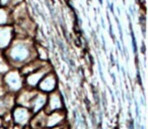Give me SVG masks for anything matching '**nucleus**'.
Wrapping results in <instances>:
<instances>
[{
    "mask_svg": "<svg viewBox=\"0 0 148 129\" xmlns=\"http://www.w3.org/2000/svg\"><path fill=\"white\" fill-rule=\"evenodd\" d=\"M37 55L36 48L33 43L29 41H13L5 50L4 56L9 62L10 66H18L21 67L32 60V56Z\"/></svg>",
    "mask_w": 148,
    "mask_h": 129,
    "instance_id": "f257e3e1",
    "label": "nucleus"
},
{
    "mask_svg": "<svg viewBox=\"0 0 148 129\" xmlns=\"http://www.w3.org/2000/svg\"><path fill=\"white\" fill-rule=\"evenodd\" d=\"M3 75H4L2 77L3 83L6 86L7 90H9V92H16L21 90L23 79L18 70H9Z\"/></svg>",
    "mask_w": 148,
    "mask_h": 129,
    "instance_id": "f03ea898",
    "label": "nucleus"
},
{
    "mask_svg": "<svg viewBox=\"0 0 148 129\" xmlns=\"http://www.w3.org/2000/svg\"><path fill=\"white\" fill-rule=\"evenodd\" d=\"M32 111L27 109V107L16 106L13 110L11 117H12L13 123L19 126H25L31 121L32 118Z\"/></svg>",
    "mask_w": 148,
    "mask_h": 129,
    "instance_id": "7ed1b4c3",
    "label": "nucleus"
},
{
    "mask_svg": "<svg viewBox=\"0 0 148 129\" xmlns=\"http://www.w3.org/2000/svg\"><path fill=\"white\" fill-rule=\"evenodd\" d=\"M50 70L49 65H43L42 67H40L38 70L32 72V73L25 75V84H27V88H35L39 84V82L41 81V79L44 77L46 73H48Z\"/></svg>",
    "mask_w": 148,
    "mask_h": 129,
    "instance_id": "20e7f679",
    "label": "nucleus"
},
{
    "mask_svg": "<svg viewBox=\"0 0 148 129\" xmlns=\"http://www.w3.org/2000/svg\"><path fill=\"white\" fill-rule=\"evenodd\" d=\"M38 86L40 90L43 92H52L53 90H55L57 86V78L54 72L49 71L48 73H46Z\"/></svg>",
    "mask_w": 148,
    "mask_h": 129,
    "instance_id": "39448f33",
    "label": "nucleus"
},
{
    "mask_svg": "<svg viewBox=\"0 0 148 129\" xmlns=\"http://www.w3.org/2000/svg\"><path fill=\"white\" fill-rule=\"evenodd\" d=\"M37 92L38 90L35 88H27L25 90H19V94L16 98V103L18 104V106L29 107Z\"/></svg>",
    "mask_w": 148,
    "mask_h": 129,
    "instance_id": "423d86ee",
    "label": "nucleus"
},
{
    "mask_svg": "<svg viewBox=\"0 0 148 129\" xmlns=\"http://www.w3.org/2000/svg\"><path fill=\"white\" fill-rule=\"evenodd\" d=\"M47 100L48 97L46 94H44L43 92H37V94L35 95L33 101H32L31 105H29V108H31L32 113L36 114V113L42 111L45 106L47 105Z\"/></svg>",
    "mask_w": 148,
    "mask_h": 129,
    "instance_id": "0eeeda50",
    "label": "nucleus"
},
{
    "mask_svg": "<svg viewBox=\"0 0 148 129\" xmlns=\"http://www.w3.org/2000/svg\"><path fill=\"white\" fill-rule=\"evenodd\" d=\"M47 103H48V106L46 107V109L44 110L46 113L50 112V111L53 112V111L61 110L62 106H63V102H62L61 96H60L59 92H55V90H53L52 94L50 95V97L47 100Z\"/></svg>",
    "mask_w": 148,
    "mask_h": 129,
    "instance_id": "6e6552de",
    "label": "nucleus"
},
{
    "mask_svg": "<svg viewBox=\"0 0 148 129\" xmlns=\"http://www.w3.org/2000/svg\"><path fill=\"white\" fill-rule=\"evenodd\" d=\"M15 99L12 94L7 92L0 98V117L10 112L11 109L14 107Z\"/></svg>",
    "mask_w": 148,
    "mask_h": 129,
    "instance_id": "1a4fd4ad",
    "label": "nucleus"
},
{
    "mask_svg": "<svg viewBox=\"0 0 148 129\" xmlns=\"http://www.w3.org/2000/svg\"><path fill=\"white\" fill-rule=\"evenodd\" d=\"M64 120H65V113H64V111H53L49 116H47L46 126L55 128V127L59 126V124H61L62 122H64Z\"/></svg>",
    "mask_w": 148,
    "mask_h": 129,
    "instance_id": "9d476101",
    "label": "nucleus"
},
{
    "mask_svg": "<svg viewBox=\"0 0 148 129\" xmlns=\"http://www.w3.org/2000/svg\"><path fill=\"white\" fill-rule=\"evenodd\" d=\"M12 31L10 28H2L0 29V50H4L10 45Z\"/></svg>",
    "mask_w": 148,
    "mask_h": 129,
    "instance_id": "9b49d317",
    "label": "nucleus"
},
{
    "mask_svg": "<svg viewBox=\"0 0 148 129\" xmlns=\"http://www.w3.org/2000/svg\"><path fill=\"white\" fill-rule=\"evenodd\" d=\"M10 64L7 61V59L5 58L4 55H0V75H3L6 72H8L10 70Z\"/></svg>",
    "mask_w": 148,
    "mask_h": 129,
    "instance_id": "f8f14e48",
    "label": "nucleus"
},
{
    "mask_svg": "<svg viewBox=\"0 0 148 129\" xmlns=\"http://www.w3.org/2000/svg\"><path fill=\"white\" fill-rule=\"evenodd\" d=\"M37 55L40 57L41 61H46V60H48V54L46 53L45 48H43V47H38V49H37Z\"/></svg>",
    "mask_w": 148,
    "mask_h": 129,
    "instance_id": "ddd939ff",
    "label": "nucleus"
},
{
    "mask_svg": "<svg viewBox=\"0 0 148 129\" xmlns=\"http://www.w3.org/2000/svg\"><path fill=\"white\" fill-rule=\"evenodd\" d=\"M2 126V117H0V127Z\"/></svg>",
    "mask_w": 148,
    "mask_h": 129,
    "instance_id": "4468645a",
    "label": "nucleus"
},
{
    "mask_svg": "<svg viewBox=\"0 0 148 129\" xmlns=\"http://www.w3.org/2000/svg\"><path fill=\"white\" fill-rule=\"evenodd\" d=\"M41 129H50V128H41ZM51 129H54V128H51ZM58 129V128H57Z\"/></svg>",
    "mask_w": 148,
    "mask_h": 129,
    "instance_id": "2eb2a0df",
    "label": "nucleus"
},
{
    "mask_svg": "<svg viewBox=\"0 0 148 129\" xmlns=\"http://www.w3.org/2000/svg\"><path fill=\"white\" fill-rule=\"evenodd\" d=\"M25 129H33V128H31V127H27Z\"/></svg>",
    "mask_w": 148,
    "mask_h": 129,
    "instance_id": "dca6fc26",
    "label": "nucleus"
},
{
    "mask_svg": "<svg viewBox=\"0 0 148 129\" xmlns=\"http://www.w3.org/2000/svg\"><path fill=\"white\" fill-rule=\"evenodd\" d=\"M0 129H5V128H4V127H3V128H2V127H0Z\"/></svg>",
    "mask_w": 148,
    "mask_h": 129,
    "instance_id": "f3484780",
    "label": "nucleus"
},
{
    "mask_svg": "<svg viewBox=\"0 0 148 129\" xmlns=\"http://www.w3.org/2000/svg\"><path fill=\"white\" fill-rule=\"evenodd\" d=\"M1 76H2V75H0V78H1ZM0 82H1V81H0Z\"/></svg>",
    "mask_w": 148,
    "mask_h": 129,
    "instance_id": "a211bd4d",
    "label": "nucleus"
}]
</instances>
